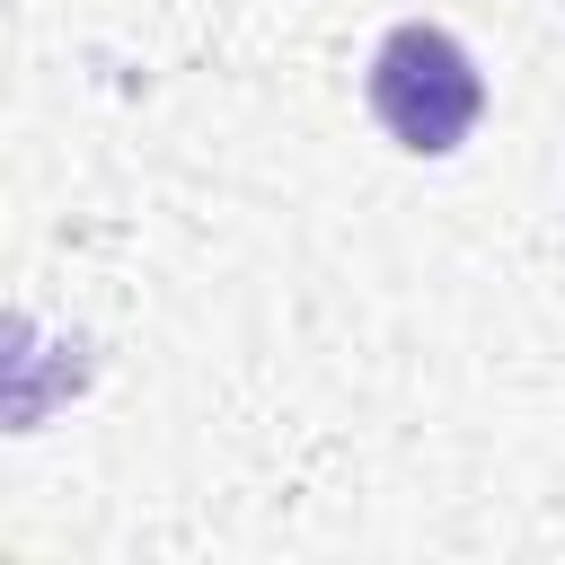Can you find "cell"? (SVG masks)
<instances>
[{
	"label": "cell",
	"instance_id": "obj_1",
	"mask_svg": "<svg viewBox=\"0 0 565 565\" xmlns=\"http://www.w3.org/2000/svg\"><path fill=\"white\" fill-rule=\"evenodd\" d=\"M362 97H371L380 132H388L406 159H450V150L477 132V115H486V71H477V53H468L450 26L406 18V26L380 35Z\"/></svg>",
	"mask_w": 565,
	"mask_h": 565
}]
</instances>
